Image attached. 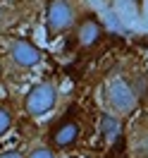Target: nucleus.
<instances>
[{"label":"nucleus","mask_w":148,"mask_h":158,"mask_svg":"<svg viewBox=\"0 0 148 158\" xmlns=\"http://www.w3.org/2000/svg\"><path fill=\"white\" fill-rule=\"evenodd\" d=\"M7 60L17 69H34L43 62V50L29 39H12L7 43Z\"/></svg>","instance_id":"5"},{"label":"nucleus","mask_w":148,"mask_h":158,"mask_svg":"<svg viewBox=\"0 0 148 158\" xmlns=\"http://www.w3.org/2000/svg\"><path fill=\"white\" fill-rule=\"evenodd\" d=\"M84 137V127H81L79 120L74 118H65L62 122H58L55 127L50 129L48 134V141H50V148L53 151H67V148L77 146Z\"/></svg>","instance_id":"6"},{"label":"nucleus","mask_w":148,"mask_h":158,"mask_svg":"<svg viewBox=\"0 0 148 158\" xmlns=\"http://www.w3.org/2000/svg\"><path fill=\"white\" fill-rule=\"evenodd\" d=\"M103 98L110 113L115 115H129L138 106V94L134 91V84L122 74H112L103 86Z\"/></svg>","instance_id":"1"},{"label":"nucleus","mask_w":148,"mask_h":158,"mask_svg":"<svg viewBox=\"0 0 148 158\" xmlns=\"http://www.w3.org/2000/svg\"><path fill=\"white\" fill-rule=\"evenodd\" d=\"M146 5H148V0H146Z\"/></svg>","instance_id":"13"},{"label":"nucleus","mask_w":148,"mask_h":158,"mask_svg":"<svg viewBox=\"0 0 148 158\" xmlns=\"http://www.w3.org/2000/svg\"><path fill=\"white\" fill-rule=\"evenodd\" d=\"M0 79H2V65H0Z\"/></svg>","instance_id":"12"},{"label":"nucleus","mask_w":148,"mask_h":158,"mask_svg":"<svg viewBox=\"0 0 148 158\" xmlns=\"http://www.w3.org/2000/svg\"><path fill=\"white\" fill-rule=\"evenodd\" d=\"M98 129H100V137L105 139V144H115L119 137H122V118L115 115V113H100V122H98Z\"/></svg>","instance_id":"7"},{"label":"nucleus","mask_w":148,"mask_h":158,"mask_svg":"<svg viewBox=\"0 0 148 158\" xmlns=\"http://www.w3.org/2000/svg\"><path fill=\"white\" fill-rule=\"evenodd\" d=\"M24 158H58V153L50 146H34L31 151H26Z\"/></svg>","instance_id":"9"},{"label":"nucleus","mask_w":148,"mask_h":158,"mask_svg":"<svg viewBox=\"0 0 148 158\" xmlns=\"http://www.w3.org/2000/svg\"><path fill=\"white\" fill-rule=\"evenodd\" d=\"M58 98H60V91L53 81H38V84H34L24 94L22 106H24V113L29 118L38 120V118H46V115H50L55 110Z\"/></svg>","instance_id":"2"},{"label":"nucleus","mask_w":148,"mask_h":158,"mask_svg":"<svg viewBox=\"0 0 148 158\" xmlns=\"http://www.w3.org/2000/svg\"><path fill=\"white\" fill-rule=\"evenodd\" d=\"M77 19L79 17H77V7L72 0H50L46 5V29L53 39L72 31Z\"/></svg>","instance_id":"3"},{"label":"nucleus","mask_w":148,"mask_h":158,"mask_svg":"<svg viewBox=\"0 0 148 158\" xmlns=\"http://www.w3.org/2000/svg\"><path fill=\"white\" fill-rule=\"evenodd\" d=\"M7 22H10V12H7L5 5H0V31L7 27Z\"/></svg>","instance_id":"11"},{"label":"nucleus","mask_w":148,"mask_h":158,"mask_svg":"<svg viewBox=\"0 0 148 158\" xmlns=\"http://www.w3.org/2000/svg\"><path fill=\"white\" fill-rule=\"evenodd\" d=\"M12 125H14V118H12V113L5 106H0V137H5L7 132L12 129Z\"/></svg>","instance_id":"8"},{"label":"nucleus","mask_w":148,"mask_h":158,"mask_svg":"<svg viewBox=\"0 0 148 158\" xmlns=\"http://www.w3.org/2000/svg\"><path fill=\"white\" fill-rule=\"evenodd\" d=\"M72 31H74V43L81 50H93L100 41L105 39V27H103L100 17L91 15V12L89 15H81Z\"/></svg>","instance_id":"4"},{"label":"nucleus","mask_w":148,"mask_h":158,"mask_svg":"<svg viewBox=\"0 0 148 158\" xmlns=\"http://www.w3.org/2000/svg\"><path fill=\"white\" fill-rule=\"evenodd\" d=\"M26 151L22 148H7V151H0V158H24Z\"/></svg>","instance_id":"10"}]
</instances>
